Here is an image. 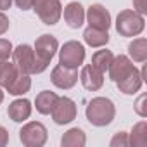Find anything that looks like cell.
Segmentation results:
<instances>
[{
	"label": "cell",
	"instance_id": "6da1fadb",
	"mask_svg": "<svg viewBox=\"0 0 147 147\" xmlns=\"http://www.w3.org/2000/svg\"><path fill=\"white\" fill-rule=\"evenodd\" d=\"M85 114H87V119H88L90 125L106 126L114 119L116 107H114L113 100H109L107 97H95L88 102V106L85 109Z\"/></svg>",
	"mask_w": 147,
	"mask_h": 147
},
{
	"label": "cell",
	"instance_id": "7a4b0ae2",
	"mask_svg": "<svg viewBox=\"0 0 147 147\" xmlns=\"http://www.w3.org/2000/svg\"><path fill=\"white\" fill-rule=\"evenodd\" d=\"M57 49H59V43H57L55 36H52V35H42V36L36 38L35 49H33V50H35L33 75H40V73H43V71L49 67L52 57H54L55 52H57Z\"/></svg>",
	"mask_w": 147,
	"mask_h": 147
},
{
	"label": "cell",
	"instance_id": "3957f363",
	"mask_svg": "<svg viewBox=\"0 0 147 147\" xmlns=\"http://www.w3.org/2000/svg\"><path fill=\"white\" fill-rule=\"evenodd\" d=\"M145 21L144 16L135 11H121L116 18V31L121 36H137L144 31Z\"/></svg>",
	"mask_w": 147,
	"mask_h": 147
},
{
	"label": "cell",
	"instance_id": "277c9868",
	"mask_svg": "<svg viewBox=\"0 0 147 147\" xmlns=\"http://www.w3.org/2000/svg\"><path fill=\"white\" fill-rule=\"evenodd\" d=\"M85 61V49L80 42H66L61 50H59V64L66 66V67H75L78 69V66H82Z\"/></svg>",
	"mask_w": 147,
	"mask_h": 147
},
{
	"label": "cell",
	"instance_id": "5b68a950",
	"mask_svg": "<svg viewBox=\"0 0 147 147\" xmlns=\"http://www.w3.org/2000/svg\"><path fill=\"white\" fill-rule=\"evenodd\" d=\"M33 9H35L36 16L42 19V23L47 26L55 24L62 14L61 0H35Z\"/></svg>",
	"mask_w": 147,
	"mask_h": 147
},
{
	"label": "cell",
	"instance_id": "8992f818",
	"mask_svg": "<svg viewBox=\"0 0 147 147\" xmlns=\"http://www.w3.org/2000/svg\"><path fill=\"white\" fill-rule=\"evenodd\" d=\"M19 138L26 147H42L47 142V128L38 121L26 123L19 130Z\"/></svg>",
	"mask_w": 147,
	"mask_h": 147
},
{
	"label": "cell",
	"instance_id": "52a82bcc",
	"mask_svg": "<svg viewBox=\"0 0 147 147\" xmlns=\"http://www.w3.org/2000/svg\"><path fill=\"white\" fill-rule=\"evenodd\" d=\"M12 64L16 66V69L24 75H33V66H35V50L26 45L21 43L16 49H12Z\"/></svg>",
	"mask_w": 147,
	"mask_h": 147
},
{
	"label": "cell",
	"instance_id": "ba28073f",
	"mask_svg": "<svg viewBox=\"0 0 147 147\" xmlns=\"http://www.w3.org/2000/svg\"><path fill=\"white\" fill-rule=\"evenodd\" d=\"M50 114L55 125H67L76 118V104L69 97H57Z\"/></svg>",
	"mask_w": 147,
	"mask_h": 147
},
{
	"label": "cell",
	"instance_id": "9c48e42d",
	"mask_svg": "<svg viewBox=\"0 0 147 147\" xmlns=\"http://www.w3.org/2000/svg\"><path fill=\"white\" fill-rule=\"evenodd\" d=\"M50 80H52V83L57 88L67 90V88H73V87L76 85V82H78V71L75 67H66L62 64H57L52 69Z\"/></svg>",
	"mask_w": 147,
	"mask_h": 147
},
{
	"label": "cell",
	"instance_id": "30bf717a",
	"mask_svg": "<svg viewBox=\"0 0 147 147\" xmlns=\"http://www.w3.org/2000/svg\"><path fill=\"white\" fill-rule=\"evenodd\" d=\"M85 18L88 19V26L92 28H97V30H109L111 28V14L109 11L100 5V4H94L88 7Z\"/></svg>",
	"mask_w": 147,
	"mask_h": 147
},
{
	"label": "cell",
	"instance_id": "8fae6325",
	"mask_svg": "<svg viewBox=\"0 0 147 147\" xmlns=\"http://www.w3.org/2000/svg\"><path fill=\"white\" fill-rule=\"evenodd\" d=\"M80 82H82V85H83L87 90L95 92V90H99V88L104 85V73H102V71H99L95 66L87 64V66H83V67H82V73H80Z\"/></svg>",
	"mask_w": 147,
	"mask_h": 147
},
{
	"label": "cell",
	"instance_id": "7c38bea8",
	"mask_svg": "<svg viewBox=\"0 0 147 147\" xmlns=\"http://www.w3.org/2000/svg\"><path fill=\"white\" fill-rule=\"evenodd\" d=\"M135 69V66H133V62L130 61V57H126V55H116V57H113V62H111V66H109V76H111V80L114 82V83H118L119 80H123V78H126L130 73Z\"/></svg>",
	"mask_w": 147,
	"mask_h": 147
},
{
	"label": "cell",
	"instance_id": "4fadbf2b",
	"mask_svg": "<svg viewBox=\"0 0 147 147\" xmlns=\"http://www.w3.org/2000/svg\"><path fill=\"white\" fill-rule=\"evenodd\" d=\"M64 21L69 28L78 30L85 21V9L80 2H71L64 7Z\"/></svg>",
	"mask_w": 147,
	"mask_h": 147
},
{
	"label": "cell",
	"instance_id": "5bb4252c",
	"mask_svg": "<svg viewBox=\"0 0 147 147\" xmlns=\"http://www.w3.org/2000/svg\"><path fill=\"white\" fill-rule=\"evenodd\" d=\"M7 114L12 121L16 123H23L30 118L31 114V102L28 99H16L14 102L9 104V109H7Z\"/></svg>",
	"mask_w": 147,
	"mask_h": 147
},
{
	"label": "cell",
	"instance_id": "9a60e30c",
	"mask_svg": "<svg viewBox=\"0 0 147 147\" xmlns=\"http://www.w3.org/2000/svg\"><path fill=\"white\" fill-rule=\"evenodd\" d=\"M142 83H144V78H142L140 73H138V69L135 67L126 78L119 80L116 85H118L119 92H123V94H126V95H133V94H137V92L140 90Z\"/></svg>",
	"mask_w": 147,
	"mask_h": 147
},
{
	"label": "cell",
	"instance_id": "2e32d148",
	"mask_svg": "<svg viewBox=\"0 0 147 147\" xmlns=\"http://www.w3.org/2000/svg\"><path fill=\"white\" fill-rule=\"evenodd\" d=\"M83 40L90 47H104L109 42V33L106 30H97V28L88 26L83 33Z\"/></svg>",
	"mask_w": 147,
	"mask_h": 147
},
{
	"label": "cell",
	"instance_id": "e0dca14e",
	"mask_svg": "<svg viewBox=\"0 0 147 147\" xmlns=\"http://www.w3.org/2000/svg\"><path fill=\"white\" fill-rule=\"evenodd\" d=\"M57 102V94L50 92V90H43L36 95L35 99V106H36V111L40 114H50L54 104Z\"/></svg>",
	"mask_w": 147,
	"mask_h": 147
},
{
	"label": "cell",
	"instance_id": "ac0fdd59",
	"mask_svg": "<svg viewBox=\"0 0 147 147\" xmlns=\"http://www.w3.org/2000/svg\"><path fill=\"white\" fill-rule=\"evenodd\" d=\"M85 142H87V137L82 128H71L61 138L62 147H83Z\"/></svg>",
	"mask_w": 147,
	"mask_h": 147
},
{
	"label": "cell",
	"instance_id": "d6986e66",
	"mask_svg": "<svg viewBox=\"0 0 147 147\" xmlns=\"http://www.w3.org/2000/svg\"><path fill=\"white\" fill-rule=\"evenodd\" d=\"M30 88H31V78L30 75H24V73H19L16 80L7 87L11 95H24L26 92H30Z\"/></svg>",
	"mask_w": 147,
	"mask_h": 147
},
{
	"label": "cell",
	"instance_id": "ffe728a7",
	"mask_svg": "<svg viewBox=\"0 0 147 147\" xmlns=\"http://www.w3.org/2000/svg\"><path fill=\"white\" fill-rule=\"evenodd\" d=\"M128 54L135 62H145V59H147V40L145 38H135L128 45Z\"/></svg>",
	"mask_w": 147,
	"mask_h": 147
},
{
	"label": "cell",
	"instance_id": "44dd1931",
	"mask_svg": "<svg viewBox=\"0 0 147 147\" xmlns=\"http://www.w3.org/2000/svg\"><path fill=\"white\" fill-rule=\"evenodd\" d=\"M128 145H137V147L147 145V123L145 121H140L133 126L131 135L128 137Z\"/></svg>",
	"mask_w": 147,
	"mask_h": 147
},
{
	"label": "cell",
	"instance_id": "7402d4cb",
	"mask_svg": "<svg viewBox=\"0 0 147 147\" xmlns=\"http://www.w3.org/2000/svg\"><path fill=\"white\" fill-rule=\"evenodd\" d=\"M18 75H19V71L16 69V66L12 62H7V61L0 62V87L7 88L16 80Z\"/></svg>",
	"mask_w": 147,
	"mask_h": 147
},
{
	"label": "cell",
	"instance_id": "603a6c76",
	"mask_svg": "<svg viewBox=\"0 0 147 147\" xmlns=\"http://www.w3.org/2000/svg\"><path fill=\"white\" fill-rule=\"evenodd\" d=\"M113 57H114L113 52L107 50V49H104V50H97V52L92 55V66H95L99 71L106 73V71L109 69L111 62H113Z\"/></svg>",
	"mask_w": 147,
	"mask_h": 147
},
{
	"label": "cell",
	"instance_id": "cb8c5ba5",
	"mask_svg": "<svg viewBox=\"0 0 147 147\" xmlns=\"http://www.w3.org/2000/svg\"><path fill=\"white\" fill-rule=\"evenodd\" d=\"M12 55V43L5 38H0V62L7 61Z\"/></svg>",
	"mask_w": 147,
	"mask_h": 147
},
{
	"label": "cell",
	"instance_id": "d4e9b609",
	"mask_svg": "<svg viewBox=\"0 0 147 147\" xmlns=\"http://www.w3.org/2000/svg\"><path fill=\"white\" fill-rule=\"evenodd\" d=\"M145 102H147V95H145V94H142V95L137 99V102H135V113H137L140 118H145V116H147Z\"/></svg>",
	"mask_w": 147,
	"mask_h": 147
},
{
	"label": "cell",
	"instance_id": "484cf974",
	"mask_svg": "<svg viewBox=\"0 0 147 147\" xmlns=\"http://www.w3.org/2000/svg\"><path fill=\"white\" fill-rule=\"evenodd\" d=\"M111 147H128V133L125 131L116 133L111 140Z\"/></svg>",
	"mask_w": 147,
	"mask_h": 147
},
{
	"label": "cell",
	"instance_id": "4316f807",
	"mask_svg": "<svg viewBox=\"0 0 147 147\" xmlns=\"http://www.w3.org/2000/svg\"><path fill=\"white\" fill-rule=\"evenodd\" d=\"M133 7H135V12L144 16L147 12V0H133Z\"/></svg>",
	"mask_w": 147,
	"mask_h": 147
},
{
	"label": "cell",
	"instance_id": "83f0119b",
	"mask_svg": "<svg viewBox=\"0 0 147 147\" xmlns=\"http://www.w3.org/2000/svg\"><path fill=\"white\" fill-rule=\"evenodd\" d=\"M11 23H9V18L4 14V12H0V35H4L7 30H9Z\"/></svg>",
	"mask_w": 147,
	"mask_h": 147
},
{
	"label": "cell",
	"instance_id": "f1b7e54d",
	"mask_svg": "<svg viewBox=\"0 0 147 147\" xmlns=\"http://www.w3.org/2000/svg\"><path fill=\"white\" fill-rule=\"evenodd\" d=\"M33 4H35V0H16V5H18L21 11L33 9Z\"/></svg>",
	"mask_w": 147,
	"mask_h": 147
},
{
	"label": "cell",
	"instance_id": "f546056e",
	"mask_svg": "<svg viewBox=\"0 0 147 147\" xmlns=\"http://www.w3.org/2000/svg\"><path fill=\"white\" fill-rule=\"evenodd\" d=\"M7 142H9V131L4 126H0V147L7 145Z\"/></svg>",
	"mask_w": 147,
	"mask_h": 147
},
{
	"label": "cell",
	"instance_id": "4dcf8cb0",
	"mask_svg": "<svg viewBox=\"0 0 147 147\" xmlns=\"http://www.w3.org/2000/svg\"><path fill=\"white\" fill-rule=\"evenodd\" d=\"M12 5V0H0V11H7Z\"/></svg>",
	"mask_w": 147,
	"mask_h": 147
},
{
	"label": "cell",
	"instance_id": "1f68e13d",
	"mask_svg": "<svg viewBox=\"0 0 147 147\" xmlns=\"http://www.w3.org/2000/svg\"><path fill=\"white\" fill-rule=\"evenodd\" d=\"M2 100H4V92H2V88H0V104H2Z\"/></svg>",
	"mask_w": 147,
	"mask_h": 147
}]
</instances>
